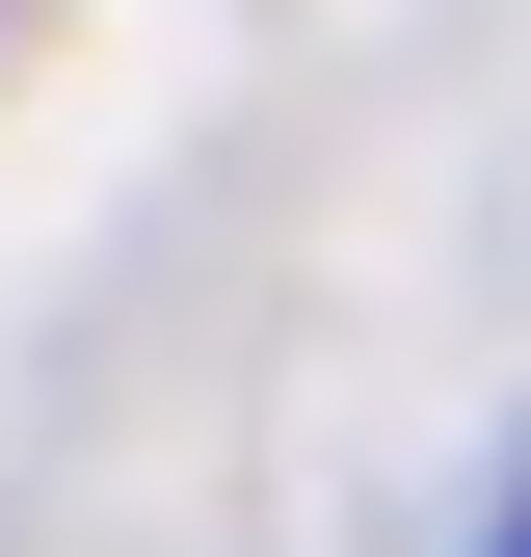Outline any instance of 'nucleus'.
Wrapping results in <instances>:
<instances>
[{
	"mask_svg": "<svg viewBox=\"0 0 531 557\" xmlns=\"http://www.w3.org/2000/svg\"><path fill=\"white\" fill-rule=\"evenodd\" d=\"M505 557H531V478H505Z\"/></svg>",
	"mask_w": 531,
	"mask_h": 557,
	"instance_id": "1",
	"label": "nucleus"
}]
</instances>
